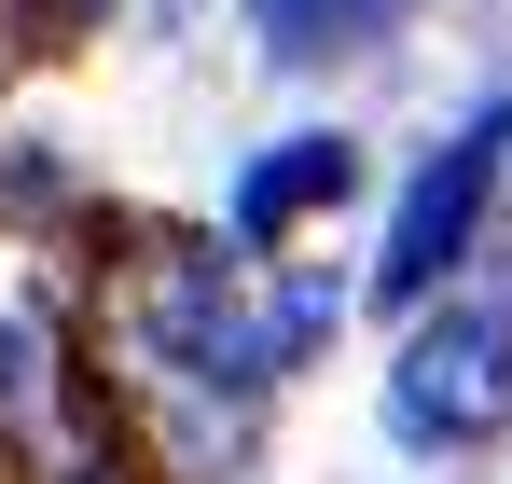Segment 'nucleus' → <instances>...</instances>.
Segmentation results:
<instances>
[{"label": "nucleus", "mask_w": 512, "mask_h": 484, "mask_svg": "<svg viewBox=\"0 0 512 484\" xmlns=\"http://www.w3.org/2000/svg\"><path fill=\"white\" fill-rule=\"evenodd\" d=\"M388 429H402V443H443V457H471V443L512 429V319L499 305H443V319L402 346Z\"/></svg>", "instance_id": "nucleus-1"}, {"label": "nucleus", "mask_w": 512, "mask_h": 484, "mask_svg": "<svg viewBox=\"0 0 512 484\" xmlns=\"http://www.w3.org/2000/svg\"><path fill=\"white\" fill-rule=\"evenodd\" d=\"M499 153H512V125L485 111V125H457L443 153L416 166V194H402V222H388V249H374V291L388 305H429V277L471 249V208H485V180H499Z\"/></svg>", "instance_id": "nucleus-2"}, {"label": "nucleus", "mask_w": 512, "mask_h": 484, "mask_svg": "<svg viewBox=\"0 0 512 484\" xmlns=\"http://www.w3.org/2000/svg\"><path fill=\"white\" fill-rule=\"evenodd\" d=\"M346 194H360V153H346V139H277V153L236 180V249H277L305 208H346Z\"/></svg>", "instance_id": "nucleus-3"}, {"label": "nucleus", "mask_w": 512, "mask_h": 484, "mask_svg": "<svg viewBox=\"0 0 512 484\" xmlns=\"http://www.w3.org/2000/svg\"><path fill=\"white\" fill-rule=\"evenodd\" d=\"M250 28L277 56H360V42L402 28V0H250Z\"/></svg>", "instance_id": "nucleus-4"}, {"label": "nucleus", "mask_w": 512, "mask_h": 484, "mask_svg": "<svg viewBox=\"0 0 512 484\" xmlns=\"http://www.w3.org/2000/svg\"><path fill=\"white\" fill-rule=\"evenodd\" d=\"M0 415H42V319H0Z\"/></svg>", "instance_id": "nucleus-5"}, {"label": "nucleus", "mask_w": 512, "mask_h": 484, "mask_svg": "<svg viewBox=\"0 0 512 484\" xmlns=\"http://www.w3.org/2000/svg\"><path fill=\"white\" fill-rule=\"evenodd\" d=\"M70 484H111V471H70Z\"/></svg>", "instance_id": "nucleus-6"}]
</instances>
